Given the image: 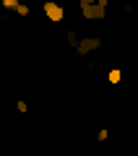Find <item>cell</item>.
<instances>
[{
  "label": "cell",
  "mask_w": 138,
  "mask_h": 156,
  "mask_svg": "<svg viewBox=\"0 0 138 156\" xmlns=\"http://www.w3.org/2000/svg\"><path fill=\"white\" fill-rule=\"evenodd\" d=\"M122 11L130 16V13H136V3H122Z\"/></svg>",
  "instance_id": "obj_9"
},
{
  "label": "cell",
  "mask_w": 138,
  "mask_h": 156,
  "mask_svg": "<svg viewBox=\"0 0 138 156\" xmlns=\"http://www.w3.org/2000/svg\"><path fill=\"white\" fill-rule=\"evenodd\" d=\"M16 109H18V112H26V109H29V104H26L24 99H18V101H16Z\"/></svg>",
  "instance_id": "obj_11"
},
{
  "label": "cell",
  "mask_w": 138,
  "mask_h": 156,
  "mask_svg": "<svg viewBox=\"0 0 138 156\" xmlns=\"http://www.w3.org/2000/svg\"><path fill=\"white\" fill-rule=\"evenodd\" d=\"M78 8H81V16L86 18V21H104V16H107V5H102V3L78 5Z\"/></svg>",
  "instance_id": "obj_2"
},
{
  "label": "cell",
  "mask_w": 138,
  "mask_h": 156,
  "mask_svg": "<svg viewBox=\"0 0 138 156\" xmlns=\"http://www.w3.org/2000/svg\"><path fill=\"white\" fill-rule=\"evenodd\" d=\"M65 39H68V44H71L73 50H76V47H78V42H81V37H78V34L73 31V29H68V31H65Z\"/></svg>",
  "instance_id": "obj_4"
},
{
  "label": "cell",
  "mask_w": 138,
  "mask_h": 156,
  "mask_svg": "<svg viewBox=\"0 0 138 156\" xmlns=\"http://www.w3.org/2000/svg\"><path fill=\"white\" fill-rule=\"evenodd\" d=\"M29 13H31V8H29L26 3H18V8H16V16H21V18H26Z\"/></svg>",
  "instance_id": "obj_6"
},
{
  "label": "cell",
  "mask_w": 138,
  "mask_h": 156,
  "mask_svg": "<svg viewBox=\"0 0 138 156\" xmlns=\"http://www.w3.org/2000/svg\"><path fill=\"white\" fill-rule=\"evenodd\" d=\"M107 81H110V83H120V81H122V73L117 70V68H112V70L107 73Z\"/></svg>",
  "instance_id": "obj_5"
},
{
  "label": "cell",
  "mask_w": 138,
  "mask_h": 156,
  "mask_svg": "<svg viewBox=\"0 0 138 156\" xmlns=\"http://www.w3.org/2000/svg\"><path fill=\"white\" fill-rule=\"evenodd\" d=\"M42 11H44V16H47V21H55V23L65 21V8H63L57 0H44Z\"/></svg>",
  "instance_id": "obj_1"
},
{
  "label": "cell",
  "mask_w": 138,
  "mask_h": 156,
  "mask_svg": "<svg viewBox=\"0 0 138 156\" xmlns=\"http://www.w3.org/2000/svg\"><path fill=\"white\" fill-rule=\"evenodd\" d=\"M91 3H102V5H107V0H78V5H91Z\"/></svg>",
  "instance_id": "obj_10"
},
{
  "label": "cell",
  "mask_w": 138,
  "mask_h": 156,
  "mask_svg": "<svg viewBox=\"0 0 138 156\" xmlns=\"http://www.w3.org/2000/svg\"><path fill=\"white\" fill-rule=\"evenodd\" d=\"M99 47H102V39H99V37H86V39L78 42L76 55H78V57H86V55H91L94 50H99Z\"/></svg>",
  "instance_id": "obj_3"
},
{
  "label": "cell",
  "mask_w": 138,
  "mask_h": 156,
  "mask_svg": "<svg viewBox=\"0 0 138 156\" xmlns=\"http://www.w3.org/2000/svg\"><path fill=\"white\" fill-rule=\"evenodd\" d=\"M18 3H21V0H0V5L5 8V11H16Z\"/></svg>",
  "instance_id": "obj_7"
},
{
  "label": "cell",
  "mask_w": 138,
  "mask_h": 156,
  "mask_svg": "<svg viewBox=\"0 0 138 156\" xmlns=\"http://www.w3.org/2000/svg\"><path fill=\"white\" fill-rule=\"evenodd\" d=\"M0 73H3V68H0Z\"/></svg>",
  "instance_id": "obj_12"
},
{
  "label": "cell",
  "mask_w": 138,
  "mask_h": 156,
  "mask_svg": "<svg viewBox=\"0 0 138 156\" xmlns=\"http://www.w3.org/2000/svg\"><path fill=\"white\" fill-rule=\"evenodd\" d=\"M107 138H110V130H107V128H99V133H96V140H99V143H104Z\"/></svg>",
  "instance_id": "obj_8"
}]
</instances>
